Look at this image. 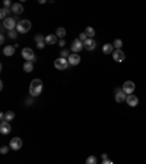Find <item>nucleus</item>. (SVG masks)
Instances as JSON below:
<instances>
[{
  "label": "nucleus",
  "instance_id": "f257e3e1",
  "mask_svg": "<svg viewBox=\"0 0 146 164\" xmlns=\"http://www.w3.org/2000/svg\"><path fill=\"white\" fill-rule=\"evenodd\" d=\"M42 91V81L41 79H32L29 83V95L31 97H38Z\"/></svg>",
  "mask_w": 146,
  "mask_h": 164
},
{
  "label": "nucleus",
  "instance_id": "f03ea898",
  "mask_svg": "<svg viewBox=\"0 0 146 164\" xmlns=\"http://www.w3.org/2000/svg\"><path fill=\"white\" fill-rule=\"evenodd\" d=\"M29 29H31V22H29L28 19H22V21H19L18 25H16V31H18L19 34H26Z\"/></svg>",
  "mask_w": 146,
  "mask_h": 164
},
{
  "label": "nucleus",
  "instance_id": "7ed1b4c3",
  "mask_svg": "<svg viewBox=\"0 0 146 164\" xmlns=\"http://www.w3.org/2000/svg\"><path fill=\"white\" fill-rule=\"evenodd\" d=\"M16 25H18V22L15 21V18H6L4 21H1V27L4 28V29H7V31H15L16 29Z\"/></svg>",
  "mask_w": 146,
  "mask_h": 164
},
{
  "label": "nucleus",
  "instance_id": "20e7f679",
  "mask_svg": "<svg viewBox=\"0 0 146 164\" xmlns=\"http://www.w3.org/2000/svg\"><path fill=\"white\" fill-rule=\"evenodd\" d=\"M69 66H70V63H69V60L64 59V57H59V59L54 60V68H56L57 70H66Z\"/></svg>",
  "mask_w": 146,
  "mask_h": 164
},
{
  "label": "nucleus",
  "instance_id": "39448f33",
  "mask_svg": "<svg viewBox=\"0 0 146 164\" xmlns=\"http://www.w3.org/2000/svg\"><path fill=\"white\" fill-rule=\"evenodd\" d=\"M22 57L26 60V62H35V53L32 51V48H28V47H25L24 50H22Z\"/></svg>",
  "mask_w": 146,
  "mask_h": 164
},
{
  "label": "nucleus",
  "instance_id": "423d86ee",
  "mask_svg": "<svg viewBox=\"0 0 146 164\" xmlns=\"http://www.w3.org/2000/svg\"><path fill=\"white\" fill-rule=\"evenodd\" d=\"M135 88H136V85H135V82L133 81H126L123 83V92H126L127 95H130V94H133V91H135Z\"/></svg>",
  "mask_w": 146,
  "mask_h": 164
},
{
  "label": "nucleus",
  "instance_id": "0eeeda50",
  "mask_svg": "<svg viewBox=\"0 0 146 164\" xmlns=\"http://www.w3.org/2000/svg\"><path fill=\"white\" fill-rule=\"evenodd\" d=\"M112 59H114V62L121 63V62L126 59V54H124L123 50H114V53H112Z\"/></svg>",
  "mask_w": 146,
  "mask_h": 164
},
{
  "label": "nucleus",
  "instance_id": "6e6552de",
  "mask_svg": "<svg viewBox=\"0 0 146 164\" xmlns=\"http://www.w3.org/2000/svg\"><path fill=\"white\" fill-rule=\"evenodd\" d=\"M83 48V42L79 40V38H76V40L72 42V45H70V50H72V53H77L79 54V51Z\"/></svg>",
  "mask_w": 146,
  "mask_h": 164
},
{
  "label": "nucleus",
  "instance_id": "1a4fd4ad",
  "mask_svg": "<svg viewBox=\"0 0 146 164\" xmlns=\"http://www.w3.org/2000/svg\"><path fill=\"white\" fill-rule=\"evenodd\" d=\"M126 100H127V94L123 92V89L117 88V89H115V101H117V103H123V101H126Z\"/></svg>",
  "mask_w": 146,
  "mask_h": 164
},
{
  "label": "nucleus",
  "instance_id": "9d476101",
  "mask_svg": "<svg viewBox=\"0 0 146 164\" xmlns=\"http://www.w3.org/2000/svg\"><path fill=\"white\" fill-rule=\"evenodd\" d=\"M10 148L13 150V151H18V150H21L22 148V139L21 138H13L12 141H10Z\"/></svg>",
  "mask_w": 146,
  "mask_h": 164
},
{
  "label": "nucleus",
  "instance_id": "9b49d317",
  "mask_svg": "<svg viewBox=\"0 0 146 164\" xmlns=\"http://www.w3.org/2000/svg\"><path fill=\"white\" fill-rule=\"evenodd\" d=\"M127 106H130V107H136L137 104H139V98L135 95V94H130V95H127Z\"/></svg>",
  "mask_w": 146,
  "mask_h": 164
},
{
  "label": "nucleus",
  "instance_id": "f8f14e48",
  "mask_svg": "<svg viewBox=\"0 0 146 164\" xmlns=\"http://www.w3.org/2000/svg\"><path fill=\"white\" fill-rule=\"evenodd\" d=\"M10 130H12V127H10V123L9 122H1L0 123V133L1 135H7V133H10Z\"/></svg>",
  "mask_w": 146,
  "mask_h": 164
},
{
  "label": "nucleus",
  "instance_id": "ddd939ff",
  "mask_svg": "<svg viewBox=\"0 0 146 164\" xmlns=\"http://www.w3.org/2000/svg\"><path fill=\"white\" fill-rule=\"evenodd\" d=\"M69 63H70V66H76V65H79L80 63V56L77 54V53H72L70 56H69Z\"/></svg>",
  "mask_w": 146,
  "mask_h": 164
},
{
  "label": "nucleus",
  "instance_id": "4468645a",
  "mask_svg": "<svg viewBox=\"0 0 146 164\" xmlns=\"http://www.w3.org/2000/svg\"><path fill=\"white\" fill-rule=\"evenodd\" d=\"M95 47H97V42H95L94 38H88V40L83 42V48H86V50H89V51L95 50Z\"/></svg>",
  "mask_w": 146,
  "mask_h": 164
},
{
  "label": "nucleus",
  "instance_id": "2eb2a0df",
  "mask_svg": "<svg viewBox=\"0 0 146 164\" xmlns=\"http://www.w3.org/2000/svg\"><path fill=\"white\" fill-rule=\"evenodd\" d=\"M15 15H21V13H24V6L21 4V3H13V6H12V9H10Z\"/></svg>",
  "mask_w": 146,
  "mask_h": 164
},
{
  "label": "nucleus",
  "instance_id": "dca6fc26",
  "mask_svg": "<svg viewBox=\"0 0 146 164\" xmlns=\"http://www.w3.org/2000/svg\"><path fill=\"white\" fill-rule=\"evenodd\" d=\"M57 35L56 34H48V35H45V44H48V45H53V44H56L57 42Z\"/></svg>",
  "mask_w": 146,
  "mask_h": 164
},
{
  "label": "nucleus",
  "instance_id": "f3484780",
  "mask_svg": "<svg viewBox=\"0 0 146 164\" xmlns=\"http://www.w3.org/2000/svg\"><path fill=\"white\" fill-rule=\"evenodd\" d=\"M102 53H104V54H112V53H114V45L110 44V42L104 44V45H102Z\"/></svg>",
  "mask_w": 146,
  "mask_h": 164
},
{
  "label": "nucleus",
  "instance_id": "a211bd4d",
  "mask_svg": "<svg viewBox=\"0 0 146 164\" xmlns=\"http://www.w3.org/2000/svg\"><path fill=\"white\" fill-rule=\"evenodd\" d=\"M15 48H16L15 45H4L3 47V54L4 56H12L15 53Z\"/></svg>",
  "mask_w": 146,
  "mask_h": 164
},
{
  "label": "nucleus",
  "instance_id": "6ab92c4d",
  "mask_svg": "<svg viewBox=\"0 0 146 164\" xmlns=\"http://www.w3.org/2000/svg\"><path fill=\"white\" fill-rule=\"evenodd\" d=\"M24 70H25L26 73L32 72V70H34V63H32V62H25V63H24Z\"/></svg>",
  "mask_w": 146,
  "mask_h": 164
},
{
  "label": "nucleus",
  "instance_id": "aec40b11",
  "mask_svg": "<svg viewBox=\"0 0 146 164\" xmlns=\"http://www.w3.org/2000/svg\"><path fill=\"white\" fill-rule=\"evenodd\" d=\"M9 12H12V10H9V9H6V7H1V10H0V18H1V21H4L6 18H9Z\"/></svg>",
  "mask_w": 146,
  "mask_h": 164
},
{
  "label": "nucleus",
  "instance_id": "412c9836",
  "mask_svg": "<svg viewBox=\"0 0 146 164\" xmlns=\"http://www.w3.org/2000/svg\"><path fill=\"white\" fill-rule=\"evenodd\" d=\"M85 34L88 35V38H94V35H95V29H94L92 27H86Z\"/></svg>",
  "mask_w": 146,
  "mask_h": 164
},
{
  "label": "nucleus",
  "instance_id": "4be33fe9",
  "mask_svg": "<svg viewBox=\"0 0 146 164\" xmlns=\"http://www.w3.org/2000/svg\"><path fill=\"white\" fill-rule=\"evenodd\" d=\"M56 35H57L60 40H63V38H64V35H66V29H64V28H57Z\"/></svg>",
  "mask_w": 146,
  "mask_h": 164
},
{
  "label": "nucleus",
  "instance_id": "5701e85b",
  "mask_svg": "<svg viewBox=\"0 0 146 164\" xmlns=\"http://www.w3.org/2000/svg\"><path fill=\"white\" fill-rule=\"evenodd\" d=\"M15 119V113L13 111H6L4 113V120L6 122H10V120H13Z\"/></svg>",
  "mask_w": 146,
  "mask_h": 164
},
{
  "label": "nucleus",
  "instance_id": "b1692460",
  "mask_svg": "<svg viewBox=\"0 0 146 164\" xmlns=\"http://www.w3.org/2000/svg\"><path fill=\"white\" fill-rule=\"evenodd\" d=\"M112 45L115 47V50H121V47H123V41L121 40H114Z\"/></svg>",
  "mask_w": 146,
  "mask_h": 164
},
{
  "label": "nucleus",
  "instance_id": "393cba45",
  "mask_svg": "<svg viewBox=\"0 0 146 164\" xmlns=\"http://www.w3.org/2000/svg\"><path fill=\"white\" fill-rule=\"evenodd\" d=\"M85 164H97V157H95V155H89V157L86 158V163Z\"/></svg>",
  "mask_w": 146,
  "mask_h": 164
},
{
  "label": "nucleus",
  "instance_id": "a878e982",
  "mask_svg": "<svg viewBox=\"0 0 146 164\" xmlns=\"http://www.w3.org/2000/svg\"><path fill=\"white\" fill-rule=\"evenodd\" d=\"M45 41V37L42 35V34H36L35 35V42L38 44V42H44Z\"/></svg>",
  "mask_w": 146,
  "mask_h": 164
},
{
  "label": "nucleus",
  "instance_id": "bb28decb",
  "mask_svg": "<svg viewBox=\"0 0 146 164\" xmlns=\"http://www.w3.org/2000/svg\"><path fill=\"white\" fill-rule=\"evenodd\" d=\"M18 34H19L18 31H9V34H7V35H9V38H12V40H16Z\"/></svg>",
  "mask_w": 146,
  "mask_h": 164
},
{
  "label": "nucleus",
  "instance_id": "cd10ccee",
  "mask_svg": "<svg viewBox=\"0 0 146 164\" xmlns=\"http://www.w3.org/2000/svg\"><path fill=\"white\" fill-rule=\"evenodd\" d=\"M72 53L69 51V50H66V48H63L62 50V57H64V59H69V56H70Z\"/></svg>",
  "mask_w": 146,
  "mask_h": 164
},
{
  "label": "nucleus",
  "instance_id": "c85d7f7f",
  "mask_svg": "<svg viewBox=\"0 0 146 164\" xmlns=\"http://www.w3.org/2000/svg\"><path fill=\"white\" fill-rule=\"evenodd\" d=\"M12 6H13V3H12L10 0H4V1H3V7H6V9L10 7V9H12Z\"/></svg>",
  "mask_w": 146,
  "mask_h": 164
},
{
  "label": "nucleus",
  "instance_id": "c756f323",
  "mask_svg": "<svg viewBox=\"0 0 146 164\" xmlns=\"http://www.w3.org/2000/svg\"><path fill=\"white\" fill-rule=\"evenodd\" d=\"M79 40L82 41V42H85V41L88 40V35H86L85 32H82V34H79Z\"/></svg>",
  "mask_w": 146,
  "mask_h": 164
},
{
  "label": "nucleus",
  "instance_id": "7c9ffc66",
  "mask_svg": "<svg viewBox=\"0 0 146 164\" xmlns=\"http://www.w3.org/2000/svg\"><path fill=\"white\" fill-rule=\"evenodd\" d=\"M7 152H9V147H1V148H0V154L4 155V154H7Z\"/></svg>",
  "mask_w": 146,
  "mask_h": 164
},
{
  "label": "nucleus",
  "instance_id": "2f4dec72",
  "mask_svg": "<svg viewBox=\"0 0 146 164\" xmlns=\"http://www.w3.org/2000/svg\"><path fill=\"white\" fill-rule=\"evenodd\" d=\"M36 47H38V48H41V50H42V48H44V47H45V41H44V42H38V44H36Z\"/></svg>",
  "mask_w": 146,
  "mask_h": 164
},
{
  "label": "nucleus",
  "instance_id": "473e14b6",
  "mask_svg": "<svg viewBox=\"0 0 146 164\" xmlns=\"http://www.w3.org/2000/svg\"><path fill=\"white\" fill-rule=\"evenodd\" d=\"M59 45H60V47H64V45H66V41H64V40H59Z\"/></svg>",
  "mask_w": 146,
  "mask_h": 164
},
{
  "label": "nucleus",
  "instance_id": "72a5a7b5",
  "mask_svg": "<svg viewBox=\"0 0 146 164\" xmlns=\"http://www.w3.org/2000/svg\"><path fill=\"white\" fill-rule=\"evenodd\" d=\"M101 158H102V161H105V160H108V155H107V154H102Z\"/></svg>",
  "mask_w": 146,
  "mask_h": 164
},
{
  "label": "nucleus",
  "instance_id": "f704fd0d",
  "mask_svg": "<svg viewBox=\"0 0 146 164\" xmlns=\"http://www.w3.org/2000/svg\"><path fill=\"white\" fill-rule=\"evenodd\" d=\"M102 164H114L111 160H105V161H102Z\"/></svg>",
  "mask_w": 146,
  "mask_h": 164
},
{
  "label": "nucleus",
  "instance_id": "c9c22d12",
  "mask_svg": "<svg viewBox=\"0 0 146 164\" xmlns=\"http://www.w3.org/2000/svg\"><path fill=\"white\" fill-rule=\"evenodd\" d=\"M0 42H1V44L4 42V35H1V37H0Z\"/></svg>",
  "mask_w": 146,
  "mask_h": 164
}]
</instances>
